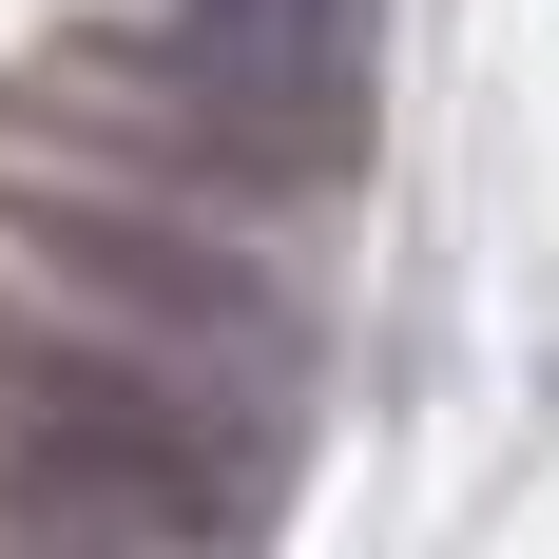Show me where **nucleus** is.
Here are the masks:
<instances>
[{"mask_svg":"<svg viewBox=\"0 0 559 559\" xmlns=\"http://www.w3.org/2000/svg\"><path fill=\"white\" fill-rule=\"evenodd\" d=\"M0 521L20 559H251V483L135 367H20L0 386Z\"/></svg>","mask_w":559,"mask_h":559,"instance_id":"nucleus-1","label":"nucleus"},{"mask_svg":"<svg viewBox=\"0 0 559 559\" xmlns=\"http://www.w3.org/2000/svg\"><path fill=\"white\" fill-rule=\"evenodd\" d=\"M174 97L231 174H329L367 116V20L347 0H193L174 20Z\"/></svg>","mask_w":559,"mask_h":559,"instance_id":"nucleus-2","label":"nucleus"}]
</instances>
